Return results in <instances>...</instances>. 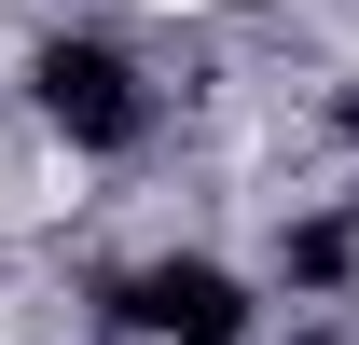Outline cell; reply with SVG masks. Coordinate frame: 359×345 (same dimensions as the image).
Listing matches in <instances>:
<instances>
[{"label": "cell", "mask_w": 359, "mask_h": 345, "mask_svg": "<svg viewBox=\"0 0 359 345\" xmlns=\"http://www.w3.org/2000/svg\"><path fill=\"white\" fill-rule=\"evenodd\" d=\"M42 111L83 125V138H111V125H125V69H111V55H55V69H42Z\"/></svg>", "instance_id": "obj_1"}, {"label": "cell", "mask_w": 359, "mask_h": 345, "mask_svg": "<svg viewBox=\"0 0 359 345\" xmlns=\"http://www.w3.org/2000/svg\"><path fill=\"white\" fill-rule=\"evenodd\" d=\"M166 14H222V0H166Z\"/></svg>", "instance_id": "obj_2"}]
</instances>
